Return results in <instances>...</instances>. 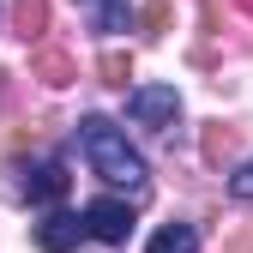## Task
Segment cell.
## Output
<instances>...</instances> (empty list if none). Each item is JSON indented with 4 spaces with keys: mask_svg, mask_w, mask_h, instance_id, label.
<instances>
[{
    "mask_svg": "<svg viewBox=\"0 0 253 253\" xmlns=\"http://www.w3.org/2000/svg\"><path fill=\"white\" fill-rule=\"evenodd\" d=\"M241 6H247V12H253V0H241Z\"/></svg>",
    "mask_w": 253,
    "mask_h": 253,
    "instance_id": "12",
    "label": "cell"
},
{
    "mask_svg": "<svg viewBox=\"0 0 253 253\" xmlns=\"http://www.w3.org/2000/svg\"><path fill=\"white\" fill-rule=\"evenodd\" d=\"M12 24H18V37H42V30H48V0H18Z\"/></svg>",
    "mask_w": 253,
    "mask_h": 253,
    "instance_id": "8",
    "label": "cell"
},
{
    "mask_svg": "<svg viewBox=\"0 0 253 253\" xmlns=\"http://www.w3.org/2000/svg\"><path fill=\"white\" fill-rule=\"evenodd\" d=\"M90 12V30L97 37H126L133 30V0H79Z\"/></svg>",
    "mask_w": 253,
    "mask_h": 253,
    "instance_id": "6",
    "label": "cell"
},
{
    "mask_svg": "<svg viewBox=\"0 0 253 253\" xmlns=\"http://www.w3.org/2000/svg\"><path fill=\"white\" fill-rule=\"evenodd\" d=\"M126 115L139 126H151V133H169L181 121V90L175 84H139V90H126Z\"/></svg>",
    "mask_w": 253,
    "mask_h": 253,
    "instance_id": "3",
    "label": "cell"
},
{
    "mask_svg": "<svg viewBox=\"0 0 253 253\" xmlns=\"http://www.w3.org/2000/svg\"><path fill=\"white\" fill-rule=\"evenodd\" d=\"M37 73H42L48 84H73V79H79V67H73L60 48H42V54H37Z\"/></svg>",
    "mask_w": 253,
    "mask_h": 253,
    "instance_id": "9",
    "label": "cell"
},
{
    "mask_svg": "<svg viewBox=\"0 0 253 253\" xmlns=\"http://www.w3.org/2000/svg\"><path fill=\"white\" fill-rule=\"evenodd\" d=\"M229 193H235V199H253V157H247V163L229 175Z\"/></svg>",
    "mask_w": 253,
    "mask_h": 253,
    "instance_id": "11",
    "label": "cell"
},
{
    "mask_svg": "<svg viewBox=\"0 0 253 253\" xmlns=\"http://www.w3.org/2000/svg\"><path fill=\"white\" fill-rule=\"evenodd\" d=\"M79 151H84V163L97 169L109 187H126L133 199H145V187H151L145 157L126 145V133H121L109 115H84V121H79Z\"/></svg>",
    "mask_w": 253,
    "mask_h": 253,
    "instance_id": "1",
    "label": "cell"
},
{
    "mask_svg": "<svg viewBox=\"0 0 253 253\" xmlns=\"http://www.w3.org/2000/svg\"><path fill=\"white\" fill-rule=\"evenodd\" d=\"M0 187H6L12 199H24V205H60V199H67V169H60L54 157H37V163H12Z\"/></svg>",
    "mask_w": 253,
    "mask_h": 253,
    "instance_id": "2",
    "label": "cell"
},
{
    "mask_svg": "<svg viewBox=\"0 0 253 253\" xmlns=\"http://www.w3.org/2000/svg\"><path fill=\"white\" fill-rule=\"evenodd\" d=\"M84 235H90V229H84V217H73V211H48L42 223L30 229V241H37L42 253H73Z\"/></svg>",
    "mask_w": 253,
    "mask_h": 253,
    "instance_id": "5",
    "label": "cell"
},
{
    "mask_svg": "<svg viewBox=\"0 0 253 253\" xmlns=\"http://www.w3.org/2000/svg\"><path fill=\"white\" fill-rule=\"evenodd\" d=\"M103 79L109 84H126V79H133V54H103Z\"/></svg>",
    "mask_w": 253,
    "mask_h": 253,
    "instance_id": "10",
    "label": "cell"
},
{
    "mask_svg": "<svg viewBox=\"0 0 253 253\" xmlns=\"http://www.w3.org/2000/svg\"><path fill=\"white\" fill-rule=\"evenodd\" d=\"M145 253H199V229L193 223H163V229L151 235Z\"/></svg>",
    "mask_w": 253,
    "mask_h": 253,
    "instance_id": "7",
    "label": "cell"
},
{
    "mask_svg": "<svg viewBox=\"0 0 253 253\" xmlns=\"http://www.w3.org/2000/svg\"><path fill=\"white\" fill-rule=\"evenodd\" d=\"M79 217H84V229L97 235L103 247H121L126 235H133V205H126V199H90Z\"/></svg>",
    "mask_w": 253,
    "mask_h": 253,
    "instance_id": "4",
    "label": "cell"
}]
</instances>
